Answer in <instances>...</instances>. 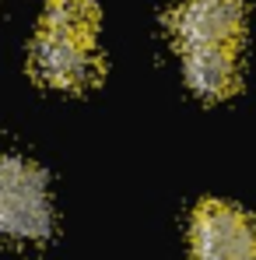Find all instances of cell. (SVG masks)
Here are the masks:
<instances>
[{
	"label": "cell",
	"instance_id": "1",
	"mask_svg": "<svg viewBox=\"0 0 256 260\" xmlns=\"http://www.w3.org/2000/svg\"><path fill=\"white\" fill-rule=\"evenodd\" d=\"M53 229L49 186L39 166L0 155V236L14 243H39Z\"/></svg>",
	"mask_w": 256,
	"mask_h": 260
},
{
	"label": "cell",
	"instance_id": "2",
	"mask_svg": "<svg viewBox=\"0 0 256 260\" xmlns=\"http://www.w3.org/2000/svg\"><path fill=\"white\" fill-rule=\"evenodd\" d=\"M193 260H249L256 250V225L232 204L204 201L190 225Z\"/></svg>",
	"mask_w": 256,
	"mask_h": 260
},
{
	"label": "cell",
	"instance_id": "3",
	"mask_svg": "<svg viewBox=\"0 0 256 260\" xmlns=\"http://www.w3.org/2000/svg\"><path fill=\"white\" fill-rule=\"evenodd\" d=\"M246 25L242 0H179L172 11V36L182 49L197 46H232Z\"/></svg>",
	"mask_w": 256,
	"mask_h": 260
},
{
	"label": "cell",
	"instance_id": "4",
	"mask_svg": "<svg viewBox=\"0 0 256 260\" xmlns=\"http://www.w3.org/2000/svg\"><path fill=\"white\" fill-rule=\"evenodd\" d=\"M32 74L49 88L81 91V88H91L98 81L102 60H98L95 46L39 32V39L32 43Z\"/></svg>",
	"mask_w": 256,
	"mask_h": 260
},
{
	"label": "cell",
	"instance_id": "5",
	"mask_svg": "<svg viewBox=\"0 0 256 260\" xmlns=\"http://www.w3.org/2000/svg\"><path fill=\"white\" fill-rule=\"evenodd\" d=\"M186 81L200 99H225L239 85V60L232 46L186 49Z\"/></svg>",
	"mask_w": 256,
	"mask_h": 260
},
{
	"label": "cell",
	"instance_id": "6",
	"mask_svg": "<svg viewBox=\"0 0 256 260\" xmlns=\"http://www.w3.org/2000/svg\"><path fill=\"white\" fill-rule=\"evenodd\" d=\"M43 32L70 39V43H88L95 46V32H98V7L91 0H53L46 7Z\"/></svg>",
	"mask_w": 256,
	"mask_h": 260
},
{
	"label": "cell",
	"instance_id": "7",
	"mask_svg": "<svg viewBox=\"0 0 256 260\" xmlns=\"http://www.w3.org/2000/svg\"><path fill=\"white\" fill-rule=\"evenodd\" d=\"M249 260H256V250H253V257H249Z\"/></svg>",
	"mask_w": 256,
	"mask_h": 260
}]
</instances>
